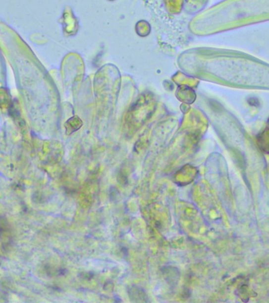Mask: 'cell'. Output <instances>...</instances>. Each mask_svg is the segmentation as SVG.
<instances>
[{
	"label": "cell",
	"instance_id": "obj_1",
	"mask_svg": "<svg viewBox=\"0 0 269 303\" xmlns=\"http://www.w3.org/2000/svg\"><path fill=\"white\" fill-rule=\"evenodd\" d=\"M130 298L131 300L134 302H147L148 298H147V294L143 291L142 288H138V287H132L130 288L128 291Z\"/></svg>",
	"mask_w": 269,
	"mask_h": 303
}]
</instances>
